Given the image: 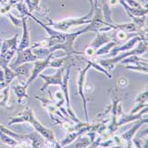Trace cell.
I'll list each match as a JSON object with an SVG mask.
<instances>
[{
  "instance_id": "obj_24",
  "label": "cell",
  "mask_w": 148,
  "mask_h": 148,
  "mask_svg": "<svg viewBox=\"0 0 148 148\" xmlns=\"http://www.w3.org/2000/svg\"><path fill=\"white\" fill-rule=\"evenodd\" d=\"M5 15L10 19V21H12V23L14 25L15 27H19L20 25H21V23H22V21H21V19H19V18H17V17H15V16H13L11 12H7V13H5Z\"/></svg>"
},
{
  "instance_id": "obj_5",
  "label": "cell",
  "mask_w": 148,
  "mask_h": 148,
  "mask_svg": "<svg viewBox=\"0 0 148 148\" xmlns=\"http://www.w3.org/2000/svg\"><path fill=\"white\" fill-rule=\"evenodd\" d=\"M53 57V53L46 57L45 59H39L36 61H34V68L31 71V74L29 75V78L27 79L25 82V85L27 87H29L34 81L39 76L40 74H42V72L47 69V68H51V58Z\"/></svg>"
},
{
  "instance_id": "obj_7",
  "label": "cell",
  "mask_w": 148,
  "mask_h": 148,
  "mask_svg": "<svg viewBox=\"0 0 148 148\" xmlns=\"http://www.w3.org/2000/svg\"><path fill=\"white\" fill-rule=\"evenodd\" d=\"M16 54H17V60L12 65H10V68L12 69H14L18 66H21L27 62H34L39 60V58L33 52L31 46L26 48L22 51H17Z\"/></svg>"
},
{
  "instance_id": "obj_14",
  "label": "cell",
  "mask_w": 148,
  "mask_h": 148,
  "mask_svg": "<svg viewBox=\"0 0 148 148\" xmlns=\"http://www.w3.org/2000/svg\"><path fill=\"white\" fill-rule=\"evenodd\" d=\"M17 47H18V33H16L14 36L12 38L2 40L1 45H0V54L3 55L10 50L17 51Z\"/></svg>"
},
{
  "instance_id": "obj_25",
  "label": "cell",
  "mask_w": 148,
  "mask_h": 148,
  "mask_svg": "<svg viewBox=\"0 0 148 148\" xmlns=\"http://www.w3.org/2000/svg\"><path fill=\"white\" fill-rule=\"evenodd\" d=\"M124 2L131 8H136V9H142L144 8L142 6V5L137 1V0H124Z\"/></svg>"
},
{
  "instance_id": "obj_15",
  "label": "cell",
  "mask_w": 148,
  "mask_h": 148,
  "mask_svg": "<svg viewBox=\"0 0 148 148\" xmlns=\"http://www.w3.org/2000/svg\"><path fill=\"white\" fill-rule=\"evenodd\" d=\"M27 87L25 84L18 83L16 85L12 86V90L15 93V95L19 98L18 103L24 105L26 99H28V95H27Z\"/></svg>"
},
{
  "instance_id": "obj_3",
  "label": "cell",
  "mask_w": 148,
  "mask_h": 148,
  "mask_svg": "<svg viewBox=\"0 0 148 148\" xmlns=\"http://www.w3.org/2000/svg\"><path fill=\"white\" fill-rule=\"evenodd\" d=\"M93 13H94V10L90 9L89 13H87V14L84 16L77 17V18H68V19H65V20H62L60 21H50L49 25L52 29L66 33V31H69V29L74 28V27L89 24L91 21Z\"/></svg>"
},
{
  "instance_id": "obj_2",
  "label": "cell",
  "mask_w": 148,
  "mask_h": 148,
  "mask_svg": "<svg viewBox=\"0 0 148 148\" xmlns=\"http://www.w3.org/2000/svg\"><path fill=\"white\" fill-rule=\"evenodd\" d=\"M145 52H147V40L142 39L138 42V46L132 48L131 50H129L126 51H121L115 56L112 57L111 59L98 60H96V62L98 64H99L105 69H112L115 64L121 62L126 57H128L130 55H141Z\"/></svg>"
},
{
  "instance_id": "obj_23",
  "label": "cell",
  "mask_w": 148,
  "mask_h": 148,
  "mask_svg": "<svg viewBox=\"0 0 148 148\" xmlns=\"http://www.w3.org/2000/svg\"><path fill=\"white\" fill-rule=\"evenodd\" d=\"M126 69H130L134 71H138V72H142L145 74H147V66H138V65H126L125 66Z\"/></svg>"
},
{
  "instance_id": "obj_26",
  "label": "cell",
  "mask_w": 148,
  "mask_h": 148,
  "mask_svg": "<svg viewBox=\"0 0 148 148\" xmlns=\"http://www.w3.org/2000/svg\"><path fill=\"white\" fill-rule=\"evenodd\" d=\"M112 139H113V143H114L116 145L121 146V147L125 146V142L121 136H117V135H114V134L113 137H112Z\"/></svg>"
},
{
  "instance_id": "obj_18",
  "label": "cell",
  "mask_w": 148,
  "mask_h": 148,
  "mask_svg": "<svg viewBox=\"0 0 148 148\" xmlns=\"http://www.w3.org/2000/svg\"><path fill=\"white\" fill-rule=\"evenodd\" d=\"M117 45V43L115 41H113L111 40L110 42L105 44L104 45H102L100 48H99L96 51H95V54H94V57H98V56H101V55H104V54H107V53H109L110 51L115 46Z\"/></svg>"
},
{
  "instance_id": "obj_29",
  "label": "cell",
  "mask_w": 148,
  "mask_h": 148,
  "mask_svg": "<svg viewBox=\"0 0 148 148\" xmlns=\"http://www.w3.org/2000/svg\"><path fill=\"white\" fill-rule=\"evenodd\" d=\"M90 4V9L94 10V5H93V0H89Z\"/></svg>"
},
{
  "instance_id": "obj_9",
  "label": "cell",
  "mask_w": 148,
  "mask_h": 148,
  "mask_svg": "<svg viewBox=\"0 0 148 148\" xmlns=\"http://www.w3.org/2000/svg\"><path fill=\"white\" fill-rule=\"evenodd\" d=\"M66 69L64 68H60L58 69L57 72L54 75H44L42 74H40L38 77H41L42 79L45 80V84L44 85L41 87V91H44L45 90H46L49 86L51 85H58L60 86L62 84V77H63V72L65 71Z\"/></svg>"
},
{
  "instance_id": "obj_1",
  "label": "cell",
  "mask_w": 148,
  "mask_h": 148,
  "mask_svg": "<svg viewBox=\"0 0 148 148\" xmlns=\"http://www.w3.org/2000/svg\"><path fill=\"white\" fill-rule=\"evenodd\" d=\"M28 123L31 124V126L35 129L36 132H38L48 143L53 145L55 147H61L60 143L57 141L55 134L51 129L44 126L40 121L36 117L34 114V110L30 107H27V108L21 114H19L15 117H12L8 123V125H12L15 123Z\"/></svg>"
},
{
  "instance_id": "obj_21",
  "label": "cell",
  "mask_w": 148,
  "mask_h": 148,
  "mask_svg": "<svg viewBox=\"0 0 148 148\" xmlns=\"http://www.w3.org/2000/svg\"><path fill=\"white\" fill-rule=\"evenodd\" d=\"M0 139L3 143H5L7 145L12 146V147H15L19 145V141L16 140L15 138H13L12 137H10L7 134L3 133L2 131H0Z\"/></svg>"
},
{
  "instance_id": "obj_16",
  "label": "cell",
  "mask_w": 148,
  "mask_h": 148,
  "mask_svg": "<svg viewBox=\"0 0 148 148\" xmlns=\"http://www.w3.org/2000/svg\"><path fill=\"white\" fill-rule=\"evenodd\" d=\"M119 4H121L123 5V7L126 10L127 13L129 15H132V16H136V17H141V16H145L147 14V6L144 7L142 9H136V8H131L125 2L124 0H119Z\"/></svg>"
},
{
  "instance_id": "obj_22",
  "label": "cell",
  "mask_w": 148,
  "mask_h": 148,
  "mask_svg": "<svg viewBox=\"0 0 148 148\" xmlns=\"http://www.w3.org/2000/svg\"><path fill=\"white\" fill-rule=\"evenodd\" d=\"M25 4L28 7L29 12H33V11L38 9L40 0H25Z\"/></svg>"
},
{
  "instance_id": "obj_20",
  "label": "cell",
  "mask_w": 148,
  "mask_h": 148,
  "mask_svg": "<svg viewBox=\"0 0 148 148\" xmlns=\"http://www.w3.org/2000/svg\"><path fill=\"white\" fill-rule=\"evenodd\" d=\"M3 69H4V73H5V82L7 84H10L13 79L20 76V75L15 70H13L12 69L10 68L9 65L3 66Z\"/></svg>"
},
{
  "instance_id": "obj_11",
  "label": "cell",
  "mask_w": 148,
  "mask_h": 148,
  "mask_svg": "<svg viewBox=\"0 0 148 148\" xmlns=\"http://www.w3.org/2000/svg\"><path fill=\"white\" fill-rule=\"evenodd\" d=\"M147 106L144 107L142 110H140L139 112L136 113V114H123V112L118 117H117V125L119 126H122L123 124L134 122V121H137L140 118H142V116L145 114H147Z\"/></svg>"
},
{
  "instance_id": "obj_4",
  "label": "cell",
  "mask_w": 148,
  "mask_h": 148,
  "mask_svg": "<svg viewBox=\"0 0 148 148\" xmlns=\"http://www.w3.org/2000/svg\"><path fill=\"white\" fill-rule=\"evenodd\" d=\"M65 70H66V73L64 74V72H63L62 84H61L60 87H61V90L63 92V96H64L66 106V112L69 114V118L74 123H79V122H81V120L75 114L72 106H71V104H70L69 89V78H70V66H69V69H66Z\"/></svg>"
},
{
  "instance_id": "obj_6",
  "label": "cell",
  "mask_w": 148,
  "mask_h": 148,
  "mask_svg": "<svg viewBox=\"0 0 148 148\" xmlns=\"http://www.w3.org/2000/svg\"><path fill=\"white\" fill-rule=\"evenodd\" d=\"M87 63L88 64L83 69H81L79 72V75H78V79H77V89H78V94L83 99L84 110V114H85V120H86V122H89L88 111H87V100H86L85 93H84V84H85V80H86V74L89 71V69H91V65L90 64V62H87Z\"/></svg>"
},
{
  "instance_id": "obj_12",
  "label": "cell",
  "mask_w": 148,
  "mask_h": 148,
  "mask_svg": "<svg viewBox=\"0 0 148 148\" xmlns=\"http://www.w3.org/2000/svg\"><path fill=\"white\" fill-rule=\"evenodd\" d=\"M27 19L28 17H22V37L21 39V42L18 45L17 51H22L26 48L30 46V37H29V31L28 28V24H27Z\"/></svg>"
},
{
  "instance_id": "obj_17",
  "label": "cell",
  "mask_w": 148,
  "mask_h": 148,
  "mask_svg": "<svg viewBox=\"0 0 148 148\" xmlns=\"http://www.w3.org/2000/svg\"><path fill=\"white\" fill-rule=\"evenodd\" d=\"M121 63L124 65H138L147 66V60L139 58V55H130L123 59Z\"/></svg>"
},
{
  "instance_id": "obj_28",
  "label": "cell",
  "mask_w": 148,
  "mask_h": 148,
  "mask_svg": "<svg viewBox=\"0 0 148 148\" xmlns=\"http://www.w3.org/2000/svg\"><path fill=\"white\" fill-rule=\"evenodd\" d=\"M93 5H94V8H96L99 6V0H93Z\"/></svg>"
},
{
  "instance_id": "obj_19",
  "label": "cell",
  "mask_w": 148,
  "mask_h": 148,
  "mask_svg": "<svg viewBox=\"0 0 148 148\" xmlns=\"http://www.w3.org/2000/svg\"><path fill=\"white\" fill-rule=\"evenodd\" d=\"M9 93H10L9 85L0 91V106L5 107V108H11V106L9 105Z\"/></svg>"
},
{
  "instance_id": "obj_10",
  "label": "cell",
  "mask_w": 148,
  "mask_h": 148,
  "mask_svg": "<svg viewBox=\"0 0 148 148\" xmlns=\"http://www.w3.org/2000/svg\"><path fill=\"white\" fill-rule=\"evenodd\" d=\"M142 39L147 40V38H144V37H142V36H139V35H137V36H132L131 38H130V39L128 40V42H126L125 44L122 45L121 46L115 45V46L110 51L109 53L111 54L112 57H114V56H115L116 54H118V53L121 52V51H126L131 50V49L134 48V46H135V45L140 41V40H142Z\"/></svg>"
},
{
  "instance_id": "obj_8",
  "label": "cell",
  "mask_w": 148,
  "mask_h": 148,
  "mask_svg": "<svg viewBox=\"0 0 148 148\" xmlns=\"http://www.w3.org/2000/svg\"><path fill=\"white\" fill-rule=\"evenodd\" d=\"M147 123V118H140L137 120V123L133 125L130 130H128L126 132L123 133L121 137L125 142V146L126 147H132V141L134 139V137L136 136L137 131L145 124Z\"/></svg>"
},
{
  "instance_id": "obj_27",
  "label": "cell",
  "mask_w": 148,
  "mask_h": 148,
  "mask_svg": "<svg viewBox=\"0 0 148 148\" xmlns=\"http://www.w3.org/2000/svg\"><path fill=\"white\" fill-rule=\"evenodd\" d=\"M23 0H9L8 1V4L9 5H11L12 6H13L15 4H17V3H19V2H22Z\"/></svg>"
},
{
  "instance_id": "obj_13",
  "label": "cell",
  "mask_w": 148,
  "mask_h": 148,
  "mask_svg": "<svg viewBox=\"0 0 148 148\" xmlns=\"http://www.w3.org/2000/svg\"><path fill=\"white\" fill-rule=\"evenodd\" d=\"M111 40L112 37L109 36L108 32H97V36L92 41V43L90 45H88V47L92 48L96 51L99 48H100L105 44L110 42Z\"/></svg>"
}]
</instances>
